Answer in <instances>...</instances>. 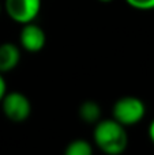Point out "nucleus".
<instances>
[{"label": "nucleus", "mask_w": 154, "mask_h": 155, "mask_svg": "<svg viewBox=\"0 0 154 155\" xmlns=\"http://www.w3.org/2000/svg\"><path fill=\"white\" fill-rule=\"evenodd\" d=\"M94 144L105 155H120L128 146V135L126 127L113 118L100 120L94 124L93 131Z\"/></svg>", "instance_id": "f257e3e1"}, {"label": "nucleus", "mask_w": 154, "mask_h": 155, "mask_svg": "<svg viewBox=\"0 0 154 155\" xmlns=\"http://www.w3.org/2000/svg\"><path fill=\"white\" fill-rule=\"evenodd\" d=\"M112 114V118L123 127H132L143 120L146 114V105L138 97L126 95L113 104Z\"/></svg>", "instance_id": "f03ea898"}, {"label": "nucleus", "mask_w": 154, "mask_h": 155, "mask_svg": "<svg viewBox=\"0 0 154 155\" xmlns=\"http://www.w3.org/2000/svg\"><path fill=\"white\" fill-rule=\"evenodd\" d=\"M0 105L3 114L12 123H23L32 114V102L21 91H7Z\"/></svg>", "instance_id": "7ed1b4c3"}, {"label": "nucleus", "mask_w": 154, "mask_h": 155, "mask_svg": "<svg viewBox=\"0 0 154 155\" xmlns=\"http://www.w3.org/2000/svg\"><path fill=\"white\" fill-rule=\"evenodd\" d=\"M4 10L14 22L26 25L34 22L41 11V0H4Z\"/></svg>", "instance_id": "20e7f679"}, {"label": "nucleus", "mask_w": 154, "mask_h": 155, "mask_svg": "<svg viewBox=\"0 0 154 155\" xmlns=\"http://www.w3.org/2000/svg\"><path fill=\"white\" fill-rule=\"evenodd\" d=\"M19 44L23 51L29 53H38L46 44V34L42 27L35 25L34 22L22 25L19 33Z\"/></svg>", "instance_id": "39448f33"}, {"label": "nucleus", "mask_w": 154, "mask_h": 155, "mask_svg": "<svg viewBox=\"0 0 154 155\" xmlns=\"http://www.w3.org/2000/svg\"><path fill=\"white\" fill-rule=\"evenodd\" d=\"M21 61V48L12 42L0 45V74H7L15 70Z\"/></svg>", "instance_id": "423d86ee"}, {"label": "nucleus", "mask_w": 154, "mask_h": 155, "mask_svg": "<svg viewBox=\"0 0 154 155\" xmlns=\"http://www.w3.org/2000/svg\"><path fill=\"white\" fill-rule=\"evenodd\" d=\"M101 106L95 101H85L81 104L78 109V116L83 123L86 124H95L97 121L101 120Z\"/></svg>", "instance_id": "0eeeda50"}, {"label": "nucleus", "mask_w": 154, "mask_h": 155, "mask_svg": "<svg viewBox=\"0 0 154 155\" xmlns=\"http://www.w3.org/2000/svg\"><path fill=\"white\" fill-rule=\"evenodd\" d=\"M63 155H93V146L85 139H75L67 144Z\"/></svg>", "instance_id": "6e6552de"}, {"label": "nucleus", "mask_w": 154, "mask_h": 155, "mask_svg": "<svg viewBox=\"0 0 154 155\" xmlns=\"http://www.w3.org/2000/svg\"><path fill=\"white\" fill-rule=\"evenodd\" d=\"M130 7L141 11H149L154 10V0H126Z\"/></svg>", "instance_id": "1a4fd4ad"}, {"label": "nucleus", "mask_w": 154, "mask_h": 155, "mask_svg": "<svg viewBox=\"0 0 154 155\" xmlns=\"http://www.w3.org/2000/svg\"><path fill=\"white\" fill-rule=\"evenodd\" d=\"M5 93H7V83H5V79L3 76V74H0V102L4 98Z\"/></svg>", "instance_id": "9d476101"}, {"label": "nucleus", "mask_w": 154, "mask_h": 155, "mask_svg": "<svg viewBox=\"0 0 154 155\" xmlns=\"http://www.w3.org/2000/svg\"><path fill=\"white\" fill-rule=\"evenodd\" d=\"M149 137L154 144V120L150 123V127H149Z\"/></svg>", "instance_id": "9b49d317"}, {"label": "nucleus", "mask_w": 154, "mask_h": 155, "mask_svg": "<svg viewBox=\"0 0 154 155\" xmlns=\"http://www.w3.org/2000/svg\"><path fill=\"white\" fill-rule=\"evenodd\" d=\"M100 3H111V2H113V0H98Z\"/></svg>", "instance_id": "f8f14e48"}, {"label": "nucleus", "mask_w": 154, "mask_h": 155, "mask_svg": "<svg viewBox=\"0 0 154 155\" xmlns=\"http://www.w3.org/2000/svg\"><path fill=\"white\" fill-rule=\"evenodd\" d=\"M0 12H2V4H0Z\"/></svg>", "instance_id": "ddd939ff"}]
</instances>
